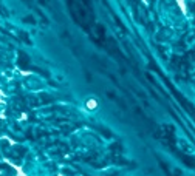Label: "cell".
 <instances>
[{
    "label": "cell",
    "instance_id": "obj_2",
    "mask_svg": "<svg viewBox=\"0 0 195 176\" xmlns=\"http://www.w3.org/2000/svg\"><path fill=\"white\" fill-rule=\"evenodd\" d=\"M87 108H88V110H91V111H93V110H96V108H98V102H96L94 99L87 101Z\"/></svg>",
    "mask_w": 195,
    "mask_h": 176
},
{
    "label": "cell",
    "instance_id": "obj_1",
    "mask_svg": "<svg viewBox=\"0 0 195 176\" xmlns=\"http://www.w3.org/2000/svg\"><path fill=\"white\" fill-rule=\"evenodd\" d=\"M178 147H180L184 153H187V154H195V147H193L192 142H189L187 139L180 138V139H178Z\"/></svg>",
    "mask_w": 195,
    "mask_h": 176
}]
</instances>
